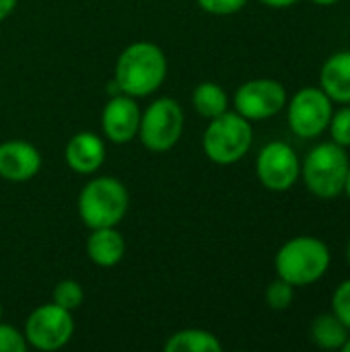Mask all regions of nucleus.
<instances>
[{
	"instance_id": "20e7f679",
	"label": "nucleus",
	"mask_w": 350,
	"mask_h": 352,
	"mask_svg": "<svg viewBox=\"0 0 350 352\" xmlns=\"http://www.w3.org/2000/svg\"><path fill=\"white\" fill-rule=\"evenodd\" d=\"M252 140V122L237 111H225L210 120L208 128L204 130L202 146L212 163L233 165L248 155Z\"/></svg>"
},
{
	"instance_id": "2eb2a0df",
	"label": "nucleus",
	"mask_w": 350,
	"mask_h": 352,
	"mask_svg": "<svg viewBox=\"0 0 350 352\" xmlns=\"http://www.w3.org/2000/svg\"><path fill=\"white\" fill-rule=\"evenodd\" d=\"M91 231L93 233L87 239V254L91 262L101 268H111L122 262L126 254V243L120 231H116V227H101Z\"/></svg>"
},
{
	"instance_id": "39448f33",
	"label": "nucleus",
	"mask_w": 350,
	"mask_h": 352,
	"mask_svg": "<svg viewBox=\"0 0 350 352\" xmlns=\"http://www.w3.org/2000/svg\"><path fill=\"white\" fill-rule=\"evenodd\" d=\"M128 210V192L116 177H97L78 194V214L89 229L116 227Z\"/></svg>"
},
{
	"instance_id": "a878e982",
	"label": "nucleus",
	"mask_w": 350,
	"mask_h": 352,
	"mask_svg": "<svg viewBox=\"0 0 350 352\" xmlns=\"http://www.w3.org/2000/svg\"><path fill=\"white\" fill-rule=\"evenodd\" d=\"M260 2L270 6V8H289V6L297 4L299 0H260Z\"/></svg>"
},
{
	"instance_id": "7ed1b4c3",
	"label": "nucleus",
	"mask_w": 350,
	"mask_h": 352,
	"mask_svg": "<svg viewBox=\"0 0 350 352\" xmlns=\"http://www.w3.org/2000/svg\"><path fill=\"white\" fill-rule=\"evenodd\" d=\"M350 161L344 146L336 142H322L309 151L301 165V175L311 194L332 200L344 192Z\"/></svg>"
},
{
	"instance_id": "4468645a",
	"label": "nucleus",
	"mask_w": 350,
	"mask_h": 352,
	"mask_svg": "<svg viewBox=\"0 0 350 352\" xmlns=\"http://www.w3.org/2000/svg\"><path fill=\"white\" fill-rule=\"evenodd\" d=\"M320 89L336 103L350 105V50L332 54L320 70Z\"/></svg>"
},
{
	"instance_id": "c85d7f7f",
	"label": "nucleus",
	"mask_w": 350,
	"mask_h": 352,
	"mask_svg": "<svg viewBox=\"0 0 350 352\" xmlns=\"http://www.w3.org/2000/svg\"><path fill=\"white\" fill-rule=\"evenodd\" d=\"M340 351H342V352H350V336H349V338H347V342L342 344V349H340Z\"/></svg>"
},
{
	"instance_id": "1a4fd4ad",
	"label": "nucleus",
	"mask_w": 350,
	"mask_h": 352,
	"mask_svg": "<svg viewBox=\"0 0 350 352\" xmlns=\"http://www.w3.org/2000/svg\"><path fill=\"white\" fill-rule=\"evenodd\" d=\"M233 103L235 111L250 122L268 120L287 105V89L274 78H254L235 91Z\"/></svg>"
},
{
	"instance_id": "4be33fe9",
	"label": "nucleus",
	"mask_w": 350,
	"mask_h": 352,
	"mask_svg": "<svg viewBox=\"0 0 350 352\" xmlns=\"http://www.w3.org/2000/svg\"><path fill=\"white\" fill-rule=\"evenodd\" d=\"M332 314L350 330V278L336 287L332 295Z\"/></svg>"
},
{
	"instance_id": "a211bd4d",
	"label": "nucleus",
	"mask_w": 350,
	"mask_h": 352,
	"mask_svg": "<svg viewBox=\"0 0 350 352\" xmlns=\"http://www.w3.org/2000/svg\"><path fill=\"white\" fill-rule=\"evenodd\" d=\"M192 103H194V109L212 120L221 113L227 111L229 107V97L225 93V89L217 82H200L194 93H192Z\"/></svg>"
},
{
	"instance_id": "aec40b11",
	"label": "nucleus",
	"mask_w": 350,
	"mask_h": 352,
	"mask_svg": "<svg viewBox=\"0 0 350 352\" xmlns=\"http://www.w3.org/2000/svg\"><path fill=\"white\" fill-rule=\"evenodd\" d=\"M293 299H295V287L283 278H276L266 289V303L274 311H283V309L291 307Z\"/></svg>"
},
{
	"instance_id": "b1692460",
	"label": "nucleus",
	"mask_w": 350,
	"mask_h": 352,
	"mask_svg": "<svg viewBox=\"0 0 350 352\" xmlns=\"http://www.w3.org/2000/svg\"><path fill=\"white\" fill-rule=\"evenodd\" d=\"M248 0H198V6L210 14H235L239 12Z\"/></svg>"
},
{
	"instance_id": "ddd939ff",
	"label": "nucleus",
	"mask_w": 350,
	"mask_h": 352,
	"mask_svg": "<svg viewBox=\"0 0 350 352\" xmlns=\"http://www.w3.org/2000/svg\"><path fill=\"white\" fill-rule=\"evenodd\" d=\"M66 163L80 175L95 173L105 161V144L95 132H78L66 144Z\"/></svg>"
},
{
	"instance_id": "cd10ccee",
	"label": "nucleus",
	"mask_w": 350,
	"mask_h": 352,
	"mask_svg": "<svg viewBox=\"0 0 350 352\" xmlns=\"http://www.w3.org/2000/svg\"><path fill=\"white\" fill-rule=\"evenodd\" d=\"M344 192H347V196L350 198V167H349V173H347V182H344Z\"/></svg>"
},
{
	"instance_id": "bb28decb",
	"label": "nucleus",
	"mask_w": 350,
	"mask_h": 352,
	"mask_svg": "<svg viewBox=\"0 0 350 352\" xmlns=\"http://www.w3.org/2000/svg\"><path fill=\"white\" fill-rule=\"evenodd\" d=\"M314 4H318V6H332V4H336V2H340V0H311Z\"/></svg>"
},
{
	"instance_id": "9d476101",
	"label": "nucleus",
	"mask_w": 350,
	"mask_h": 352,
	"mask_svg": "<svg viewBox=\"0 0 350 352\" xmlns=\"http://www.w3.org/2000/svg\"><path fill=\"white\" fill-rule=\"evenodd\" d=\"M256 173L260 184L270 192H287L301 175V163L291 144L274 140L268 142L256 161Z\"/></svg>"
},
{
	"instance_id": "f03ea898",
	"label": "nucleus",
	"mask_w": 350,
	"mask_h": 352,
	"mask_svg": "<svg viewBox=\"0 0 350 352\" xmlns=\"http://www.w3.org/2000/svg\"><path fill=\"white\" fill-rule=\"evenodd\" d=\"M332 256L330 248L309 235L289 239L274 258V268L278 278L291 283L293 287H307L318 283L330 268Z\"/></svg>"
},
{
	"instance_id": "c756f323",
	"label": "nucleus",
	"mask_w": 350,
	"mask_h": 352,
	"mask_svg": "<svg viewBox=\"0 0 350 352\" xmlns=\"http://www.w3.org/2000/svg\"><path fill=\"white\" fill-rule=\"evenodd\" d=\"M347 260H349V266H350V241H349V248H347Z\"/></svg>"
},
{
	"instance_id": "6e6552de",
	"label": "nucleus",
	"mask_w": 350,
	"mask_h": 352,
	"mask_svg": "<svg viewBox=\"0 0 350 352\" xmlns=\"http://www.w3.org/2000/svg\"><path fill=\"white\" fill-rule=\"evenodd\" d=\"M74 332V322L68 309L45 303L37 307L25 324V338L29 346L37 351H58L62 349Z\"/></svg>"
},
{
	"instance_id": "0eeeda50",
	"label": "nucleus",
	"mask_w": 350,
	"mask_h": 352,
	"mask_svg": "<svg viewBox=\"0 0 350 352\" xmlns=\"http://www.w3.org/2000/svg\"><path fill=\"white\" fill-rule=\"evenodd\" d=\"M332 99L320 87L297 91L289 103V128L299 138H318L328 130L332 120Z\"/></svg>"
},
{
	"instance_id": "412c9836",
	"label": "nucleus",
	"mask_w": 350,
	"mask_h": 352,
	"mask_svg": "<svg viewBox=\"0 0 350 352\" xmlns=\"http://www.w3.org/2000/svg\"><path fill=\"white\" fill-rule=\"evenodd\" d=\"M330 134H332V142L340 144V146H350V105L340 107L338 111L332 113V120L328 124Z\"/></svg>"
},
{
	"instance_id": "f257e3e1",
	"label": "nucleus",
	"mask_w": 350,
	"mask_h": 352,
	"mask_svg": "<svg viewBox=\"0 0 350 352\" xmlns=\"http://www.w3.org/2000/svg\"><path fill=\"white\" fill-rule=\"evenodd\" d=\"M167 76V58L163 50L151 41L130 43L116 62V82L130 97H146L155 93Z\"/></svg>"
},
{
	"instance_id": "6ab92c4d",
	"label": "nucleus",
	"mask_w": 350,
	"mask_h": 352,
	"mask_svg": "<svg viewBox=\"0 0 350 352\" xmlns=\"http://www.w3.org/2000/svg\"><path fill=\"white\" fill-rule=\"evenodd\" d=\"M52 297H54V303H56V305H60V307L72 311V309L80 307V303H83V299H85V293H83V287H80L76 280L66 278V280H60V283L56 285Z\"/></svg>"
},
{
	"instance_id": "9b49d317",
	"label": "nucleus",
	"mask_w": 350,
	"mask_h": 352,
	"mask_svg": "<svg viewBox=\"0 0 350 352\" xmlns=\"http://www.w3.org/2000/svg\"><path fill=\"white\" fill-rule=\"evenodd\" d=\"M140 109L130 95H113L101 113V126L105 136L116 144H126L138 134Z\"/></svg>"
},
{
	"instance_id": "dca6fc26",
	"label": "nucleus",
	"mask_w": 350,
	"mask_h": 352,
	"mask_svg": "<svg viewBox=\"0 0 350 352\" xmlns=\"http://www.w3.org/2000/svg\"><path fill=\"white\" fill-rule=\"evenodd\" d=\"M167 352H221L223 344L221 340L206 330L200 328H188L182 332H175L167 342H165Z\"/></svg>"
},
{
	"instance_id": "f3484780",
	"label": "nucleus",
	"mask_w": 350,
	"mask_h": 352,
	"mask_svg": "<svg viewBox=\"0 0 350 352\" xmlns=\"http://www.w3.org/2000/svg\"><path fill=\"white\" fill-rule=\"evenodd\" d=\"M347 338L349 328L334 314H322L311 324V340L322 351H340Z\"/></svg>"
},
{
	"instance_id": "7c9ffc66",
	"label": "nucleus",
	"mask_w": 350,
	"mask_h": 352,
	"mask_svg": "<svg viewBox=\"0 0 350 352\" xmlns=\"http://www.w3.org/2000/svg\"><path fill=\"white\" fill-rule=\"evenodd\" d=\"M0 320H2V303H0Z\"/></svg>"
},
{
	"instance_id": "5701e85b",
	"label": "nucleus",
	"mask_w": 350,
	"mask_h": 352,
	"mask_svg": "<svg viewBox=\"0 0 350 352\" xmlns=\"http://www.w3.org/2000/svg\"><path fill=\"white\" fill-rule=\"evenodd\" d=\"M29 342L17 328L0 324V352H27Z\"/></svg>"
},
{
	"instance_id": "393cba45",
	"label": "nucleus",
	"mask_w": 350,
	"mask_h": 352,
	"mask_svg": "<svg viewBox=\"0 0 350 352\" xmlns=\"http://www.w3.org/2000/svg\"><path fill=\"white\" fill-rule=\"evenodd\" d=\"M17 6V0H0V21H4Z\"/></svg>"
},
{
	"instance_id": "f8f14e48",
	"label": "nucleus",
	"mask_w": 350,
	"mask_h": 352,
	"mask_svg": "<svg viewBox=\"0 0 350 352\" xmlns=\"http://www.w3.org/2000/svg\"><path fill=\"white\" fill-rule=\"evenodd\" d=\"M41 169L39 151L25 140H6L0 144V177L8 182H27Z\"/></svg>"
},
{
	"instance_id": "423d86ee",
	"label": "nucleus",
	"mask_w": 350,
	"mask_h": 352,
	"mask_svg": "<svg viewBox=\"0 0 350 352\" xmlns=\"http://www.w3.org/2000/svg\"><path fill=\"white\" fill-rule=\"evenodd\" d=\"M184 132V111L175 99L153 101L140 116L138 136L149 151L165 153L177 144Z\"/></svg>"
}]
</instances>
